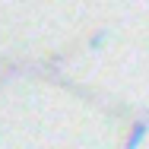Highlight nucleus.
I'll list each match as a JSON object with an SVG mask.
<instances>
[{
  "instance_id": "obj_1",
  "label": "nucleus",
  "mask_w": 149,
  "mask_h": 149,
  "mask_svg": "<svg viewBox=\"0 0 149 149\" xmlns=\"http://www.w3.org/2000/svg\"><path fill=\"white\" fill-rule=\"evenodd\" d=\"M143 140H146V124H136V127L130 130L127 146H124V149H140V146H143Z\"/></svg>"
}]
</instances>
